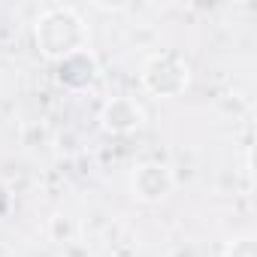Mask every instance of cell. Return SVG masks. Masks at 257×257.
<instances>
[{"label":"cell","mask_w":257,"mask_h":257,"mask_svg":"<svg viewBox=\"0 0 257 257\" xmlns=\"http://www.w3.org/2000/svg\"><path fill=\"white\" fill-rule=\"evenodd\" d=\"M34 46L46 61L58 64L88 49V25L73 7H46L34 19Z\"/></svg>","instance_id":"obj_1"},{"label":"cell","mask_w":257,"mask_h":257,"mask_svg":"<svg viewBox=\"0 0 257 257\" xmlns=\"http://www.w3.org/2000/svg\"><path fill=\"white\" fill-rule=\"evenodd\" d=\"M140 82L143 88L158 97V100H176L191 88V64L179 52H155L143 61L140 67Z\"/></svg>","instance_id":"obj_2"},{"label":"cell","mask_w":257,"mask_h":257,"mask_svg":"<svg viewBox=\"0 0 257 257\" xmlns=\"http://www.w3.org/2000/svg\"><path fill=\"white\" fill-rule=\"evenodd\" d=\"M173 188H176V176L161 161H143L131 173V194L137 203L158 206L173 194Z\"/></svg>","instance_id":"obj_3"},{"label":"cell","mask_w":257,"mask_h":257,"mask_svg":"<svg viewBox=\"0 0 257 257\" xmlns=\"http://www.w3.org/2000/svg\"><path fill=\"white\" fill-rule=\"evenodd\" d=\"M146 124V109L137 97H112L100 109V127L112 137H131Z\"/></svg>","instance_id":"obj_4"},{"label":"cell","mask_w":257,"mask_h":257,"mask_svg":"<svg viewBox=\"0 0 257 257\" xmlns=\"http://www.w3.org/2000/svg\"><path fill=\"white\" fill-rule=\"evenodd\" d=\"M55 79H58V85L67 88V91H76V94H79V91H88V88H94L97 79H100L97 58H94L88 49H82V52H76V55H70V58H64V61L55 64Z\"/></svg>","instance_id":"obj_5"},{"label":"cell","mask_w":257,"mask_h":257,"mask_svg":"<svg viewBox=\"0 0 257 257\" xmlns=\"http://www.w3.org/2000/svg\"><path fill=\"white\" fill-rule=\"evenodd\" d=\"M221 257H257V239L251 233H239V236L227 239Z\"/></svg>","instance_id":"obj_6"},{"label":"cell","mask_w":257,"mask_h":257,"mask_svg":"<svg viewBox=\"0 0 257 257\" xmlns=\"http://www.w3.org/2000/svg\"><path fill=\"white\" fill-rule=\"evenodd\" d=\"M10 209H13V191H10L7 179L0 176V221H4V218L10 215Z\"/></svg>","instance_id":"obj_7"}]
</instances>
